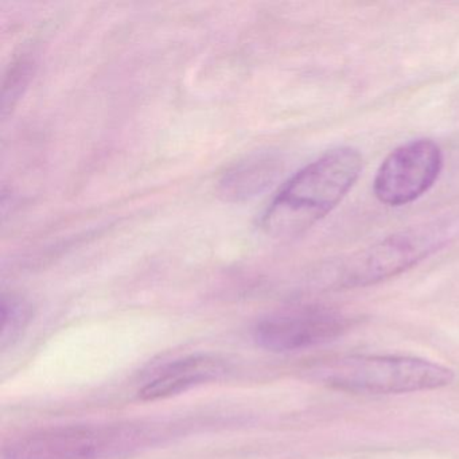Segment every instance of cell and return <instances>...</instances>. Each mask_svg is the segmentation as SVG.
<instances>
[{
  "mask_svg": "<svg viewBox=\"0 0 459 459\" xmlns=\"http://www.w3.org/2000/svg\"><path fill=\"white\" fill-rule=\"evenodd\" d=\"M364 168L361 152L337 147L298 171L279 190L262 228L278 238H297L340 205L359 181Z\"/></svg>",
  "mask_w": 459,
  "mask_h": 459,
  "instance_id": "cell-1",
  "label": "cell"
},
{
  "mask_svg": "<svg viewBox=\"0 0 459 459\" xmlns=\"http://www.w3.org/2000/svg\"><path fill=\"white\" fill-rule=\"evenodd\" d=\"M458 238V214L439 217L334 259L325 268L321 281L334 291L373 286L402 275Z\"/></svg>",
  "mask_w": 459,
  "mask_h": 459,
  "instance_id": "cell-2",
  "label": "cell"
},
{
  "mask_svg": "<svg viewBox=\"0 0 459 459\" xmlns=\"http://www.w3.org/2000/svg\"><path fill=\"white\" fill-rule=\"evenodd\" d=\"M316 383L349 394H400L445 388L455 380L450 368L410 356L348 354L321 359L308 369Z\"/></svg>",
  "mask_w": 459,
  "mask_h": 459,
  "instance_id": "cell-3",
  "label": "cell"
},
{
  "mask_svg": "<svg viewBox=\"0 0 459 459\" xmlns=\"http://www.w3.org/2000/svg\"><path fill=\"white\" fill-rule=\"evenodd\" d=\"M134 426H60L37 429L9 440L4 459H99L119 455L146 442Z\"/></svg>",
  "mask_w": 459,
  "mask_h": 459,
  "instance_id": "cell-4",
  "label": "cell"
},
{
  "mask_svg": "<svg viewBox=\"0 0 459 459\" xmlns=\"http://www.w3.org/2000/svg\"><path fill=\"white\" fill-rule=\"evenodd\" d=\"M442 169L439 144L431 139L407 142L383 160L373 181V193L384 205H408L434 186Z\"/></svg>",
  "mask_w": 459,
  "mask_h": 459,
  "instance_id": "cell-5",
  "label": "cell"
},
{
  "mask_svg": "<svg viewBox=\"0 0 459 459\" xmlns=\"http://www.w3.org/2000/svg\"><path fill=\"white\" fill-rule=\"evenodd\" d=\"M349 319L334 308L306 306L263 319L255 340L271 351H295L322 345L342 335Z\"/></svg>",
  "mask_w": 459,
  "mask_h": 459,
  "instance_id": "cell-6",
  "label": "cell"
},
{
  "mask_svg": "<svg viewBox=\"0 0 459 459\" xmlns=\"http://www.w3.org/2000/svg\"><path fill=\"white\" fill-rule=\"evenodd\" d=\"M224 362L216 357L197 354L166 365L139 391L142 400H160L187 391L192 386L217 380L225 373Z\"/></svg>",
  "mask_w": 459,
  "mask_h": 459,
  "instance_id": "cell-7",
  "label": "cell"
},
{
  "mask_svg": "<svg viewBox=\"0 0 459 459\" xmlns=\"http://www.w3.org/2000/svg\"><path fill=\"white\" fill-rule=\"evenodd\" d=\"M283 162L275 152L248 155L228 169L219 182V193L228 203H243L262 195L281 176Z\"/></svg>",
  "mask_w": 459,
  "mask_h": 459,
  "instance_id": "cell-8",
  "label": "cell"
},
{
  "mask_svg": "<svg viewBox=\"0 0 459 459\" xmlns=\"http://www.w3.org/2000/svg\"><path fill=\"white\" fill-rule=\"evenodd\" d=\"M33 308L30 303L17 294H4L2 298V333L0 348L6 351L14 345L30 324Z\"/></svg>",
  "mask_w": 459,
  "mask_h": 459,
  "instance_id": "cell-9",
  "label": "cell"
},
{
  "mask_svg": "<svg viewBox=\"0 0 459 459\" xmlns=\"http://www.w3.org/2000/svg\"><path fill=\"white\" fill-rule=\"evenodd\" d=\"M34 61L29 57H21L10 66L4 82V99H2V112L4 117L14 108L15 104L23 95V91L33 76Z\"/></svg>",
  "mask_w": 459,
  "mask_h": 459,
  "instance_id": "cell-10",
  "label": "cell"
}]
</instances>
